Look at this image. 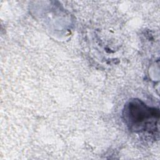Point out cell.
<instances>
[{
    "label": "cell",
    "mask_w": 160,
    "mask_h": 160,
    "mask_svg": "<svg viewBox=\"0 0 160 160\" xmlns=\"http://www.w3.org/2000/svg\"><path fill=\"white\" fill-rule=\"evenodd\" d=\"M123 117L129 128L135 132L155 130L159 120L158 109L151 108L139 99L129 101L124 106Z\"/></svg>",
    "instance_id": "6da1fadb"
}]
</instances>
